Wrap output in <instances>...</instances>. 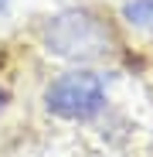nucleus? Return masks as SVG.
Masks as SVG:
<instances>
[{"instance_id":"f03ea898","label":"nucleus","mask_w":153,"mask_h":157,"mask_svg":"<svg viewBox=\"0 0 153 157\" xmlns=\"http://www.w3.org/2000/svg\"><path fill=\"white\" fill-rule=\"evenodd\" d=\"M44 109L48 116L65 123H89L95 120L109 102V82L102 72H92L89 65H75L61 75H55L44 86Z\"/></svg>"},{"instance_id":"7ed1b4c3","label":"nucleus","mask_w":153,"mask_h":157,"mask_svg":"<svg viewBox=\"0 0 153 157\" xmlns=\"http://www.w3.org/2000/svg\"><path fill=\"white\" fill-rule=\"evenodd\" d=\"M122 21L136 31H150L153 34V0H122Z\"/></svg>"},{"instance_id":"39448f33","label":"nucleus","mask_w":153,"mask_h":157,"mask_svg":"<svg viewBox=\"0 0 153 157\" xmlns=\"http://www.w3.org/2000/svg\"><path fill=\"white\" fill-rule=\"evenodd\" d=\"M10 4H14V0H0V17H7V14H10Z\"/></svg>"},{"instance_id":"20e7f679","label":"nucleus","mask_w":153,"mask_h":157,"mask_svg":"<svg viewBox=\"0 0 153 157\" xmlns=\"http://www.w3.org/2000/svg\"><path fill=\"white\" fill-rule=\"evenodd\" d=\"M7 99H10V96H7V89H4V86H0V113H4V109H7Z\"/></svg>"},{"instance_id":"f257e3e1","label":"nucleus","mask_w":153,"mask_h":157,"mask_svg":"<svg viewBox=\"0 0 153 157\" xmlns=\"http://www.w3.org/2000/svg\"><path fill=\"white\" fill-rule=\"evenodd\" d=\"M41 48L51 58L68 65H95L116 55V31L89 7H65L44 17L41 24Z\"/></svg>"}]
</instances>
